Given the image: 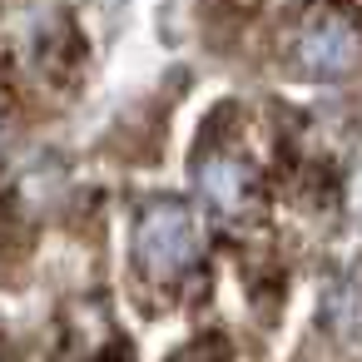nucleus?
Instances as JSON below:
<instances>
[{"mask_svg":"<svg viewBox=\"0 0 362 362\" xmlns=\"http://www.w3.org/2000/svg\"><path fill=\"white\" fill-rule=\"evenodd\" d=\"M199 189L223 218H243L253 209V174L233 154H204L199 159Z\"/></svg>","mask_w":362,"mask_h":362,"instance_id":"nucleus-3","label":"nucleus"},{"mask_svg":"<svg viewBox=\"0 0 362 362\" xmlns=\"http://www.w3.org/2000/svg\"><path fill=\"white\" fill-rule=\"evenodd\" d=\"M199 258V223L194 209L179 199H154L144 204L134 223V263L149 283H174L194 268Z\"/></svg>","mask_w":362,"mask_h":362,"instance_id":"nucleus-1","label":"nucleus"},{"mask_svg":"<svg viewBox=\"0 0 362 362\" xmlns=\"http://www.w3.org/2000/svg\"><path fill=\"white\" fill-rule=\"evenodd\" d=\"M298 65L313 80H342L362 60V30L342 11H313L298 30Z\"/></svg>","mask_w":362,"mask_h":362,"instance_id":"nucleus-2","label":"nucleus"}]
</instances>
